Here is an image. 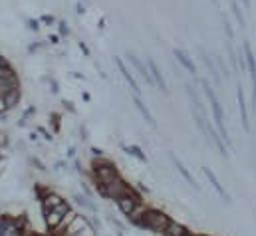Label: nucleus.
Returning <instances> with one entry per match:
<instances>
[{
    "instance_id": "nucleus-1",
    "label": "nucleus",
    "mask_w": 256,
    "mask_h": 236,
    "mask_svg": "<svg viewBox=\"0 0 256 236\" xmlns=\"http://www.w3.org/2000/svg\"><path fill=\"white\" fill-rule=\"evenodd\" d=\"M135 224L141 226V228H145V230H151L155 234H163L167 230V226L171 224V216L165 214L159 208H145L143 214L139 216V220Z\"/></svg>"
},
{
    "instance_id": "nucleus-2",
    "label": "nucleus",
    "mask_w": 256,
    "mask_h": 236,
    "mask_svg": "<svg viewBox=\"0 0 256 236\" xmlns=\"http://www.w3.org/2000/svg\"><path fill=\"white\" fill-rule=\"evenodd\" d=\"M202 88H204V94H206V98L210 100V108H212V116H214L216 129H218V133L222 135V139H224V141L230 145V137H228V131H226V127H224V118H222V110H220V104H218V100H216V96H214L212 88H210L206 82H202Z\"/></svg>"
},
{
    "instance_id": "nucleus-3",
    "label": "nucleus",
    "mask_w": 256,
    "mask_h": 236,
    "mask_svg": "<svg viewBox=\"0 0 256 236\" xmlns=\"http://www.w3.org/2000/svg\"><path fill=\"white\" fill-rule=\"evenodd\" d=\"M98 188H100V192H102L104 196H108V198H112V200H118L120 196H124V194H128V192L133 190V186L128 184L122 177L114 178V180H110V182H106V184H98Z\"/></svg>"
},
{
    "instance_id": "nucleus-4",
    "label": "nucleus",
    "mask_w": 256,
    "mask_h": 236,
    "mask_svg": "<svg viewBox=\"0 0 256 236\" xmlns=\"http://www.w3.org/2000/svg\"><path fill=\"white\" fill-rule=\"evenodd\" d=\"M94 177L98 180V184H106V182H110V180L120 177V173H118V169H116V165L112 161L98 159L94 163Z\"/></svg>"
},
{
    "instance_id": "nucleus-5",
    "label": "nucleus",
    "mask_w": 256,
    "mask_h": 236,
    "mask_svg": "<svg viewBox=\"0 0 256 236\" xmlns=\"http://www.w3.org/2000/svg\"><path fill=\"white\" fill-rule=\"evenodd\" d=\"M118 206H120V210L126 214V216H131L139 206H141V196L135 192V190H131L128 194H124V196H120L118 200Z\"/></svg>"
},
{
    "instance_id": "nucleus-6",
    "label": "nucleus",
    "mask_w": 256,
    "mask_h": 236,
    "mask_svg": "<svg viewBox=\"0 0 256 236\" xmlns=\"http://www.w3.org/2000/svg\"><path fill=\"white\" fill-rule=\"evenodd\" d=\"M24 218H2L0 220V236H24Z\"/></svg>"
},
{
    "instance_id": "nucleus-7",
    "label": "nucleus",
    "mask_w": 256,
    "mask_h": 236,
    "mask_svg": "<svg viewBox=\"0 0 256 236\" xmlns=\"http://www.w3.org/2000/svg\"><path fill=\"white\" fill-rule=\"evenodd\" d=\"M70 210H72V208H70V204L64 200V202H62V204H58L56 208H52V210L44 212V220H46V224H48V226L54 230V228H56V226L62 222V218H64Z\"/></svg>"
},
{
    "instance_id": "nucleus-8",
    "label": "nucleus",
    "mask_w": 256,
    "mask_h": 236,
    "mask_svg": "<svg viewBox=\"0 0 256 236\" xmlns=\"http://www.w3.org/2000/svg\"><path fill=\"white\" fill-rule=\"evenodd\" d=\"M18 86V78H16V74L12 72V68H6L2 74H0V96L4 98L12 88H16Z\"/></svg>"
},
{
    "instance_id": "nucleus-9",
    "label": "nucleus",
    "mask_w": 256,
    "mask_h": 236,
    "mask_svg": "<svg viewBox=\"0 0 256 236\" xmlns=\"http://www.w3.org/2000/svg\"><path fill=\"white\" fill-rule=\"evenodd\" d=\"M40 200H42V212H48V210H52V208H56L58 204L64 202V198H62L60 194L52 192V190H48L46 194H42Z\"/></svg>"
},
{
    "instance_id": "nucleus-10",
    "label": "nucleus",
    "mask_w": 256,
    "mask_h": 236,
    "mask_svg": "<svg viewBox=\"0 0 256 236\" xmlns=\"http://www.w3.org/2000/svg\"><path fill=\"white\" fill-rule=\"evenodd\" d=\"M128 58H129V62L133 64V68H135V70H137V72H139V74H141V76L145 78V82H147V84H151V86H155V82H153V76H151V72H147V68H145V66H143L141 62H139V58H135L133 54H128Z\"/></svg>"
},
{
    "instance_id": "nucleus-11",
    "label": "nucleus",
    "mask_w": 256,
    "mask_h": 236,
    "mask_svg": "<svg viewBox=\"0 0 256 236\" xmlns=\"http://www.w3.org/2000/svg\"><path fill=\"white\" fill-rule=\"evenodd\" d=\"M149 72H151V76H153V82H155V86H157L161 92H165V94H167V86H165V80H163V76H161V72H159V68H157V64H155L153 60H149Z\"/></svg>"
},
{
    "instance_id": "nucleus-12",
    "label": "nucleus",
    "mask_w": 256,
    "mask_h": 236,
    "mask_svg": "<svg viewBox=\"0 0 256 236\" xmlns=\"http://www.w3.org/2000/svg\"><path fill=\"white\" fill-rule=\"evenodd\" d=\"M88 224H90V222H88V220H86L84 216H76V218H74V220H72V222L68 224V228L64 230V234H62V236L76 234V232H80V230H82L84 226H88Z\"/></svg>"
},
{
    "instance_id": "nucleus-13",
    "label": "nucleus",
    "mask_w": 256,
    "mask_h": 236,
    "mask_svg": "<svg viewBox=\"0 0 256 236\" xmlns=\"http://www.w3.org/2000/svg\"><path fill=\"white\" fill-rule=\"evenodd\" d=\"M171 161H173V165L177 167V171H179V173L183 175V178H185V180H187L189 184H192V186H194V188L198 190V184H196V180H194V178L191 177V173L187 171V167H185V165H183V163H181V161H179V159H177L175 155H171Z\"/></svg>"
},
{
    "instance_id": "nucleus-14",
    "label": "nucleus",
    "mask_w": 256,
    "mask_h": 236,
    "mask_svg": "<svg viewBox=\"0 0 256 236\" xmlns=\"http://www.w3.org/2000/svg\"><path fill=\"white\" fill-rule=\"evenodd\" d=\"M173 54H175V58H177V62L187 70V72H191V74H194V64H192V60L189 58V54L187 52H183V50H173Z\"/></svg>"
},
{
    "instance_id": "nucleus-15",
    "label": "nucleus",
    "mask_w": 256,
    "mask_h": 236,
    "mask_svg": "<svg viewBox=\"0 0 256 236\" xmlns=\"http://www.w3.org/2000/svg\"><path fill=\"white\" fill-rule=\"evenodd\" d=\"M20 98H22V94H20V86H16V88H12L6 96H4V102H6V106H8V110H12V108H16L18 104H20Z\"/></svg>"
},
{
    "instance_id": "nucleus-16",
    "label": "nucleus",
    "mask_w": 256,
    "mask_h": 236,
    "mask_svg": "<svg viewBox=\"0 0 256 236\" xmlns=\"http://www.w3.org/2000/svg\"><path fill=\"white\" fill-rule=\"evenodd\" d=\"M116 62H118V66H120V70H122V74H124V78H126V82H128L129 86H131V90H133V94H135V96H139V92H141V90H139V86H137V82L133 80V76H131V72H129L128 68H126V64H124V62H122V60H120V58L116 60Z\"/></svg>"
},
{
    "instance_id": "nucleus-17",
    "label": "nucleus",
    "mask_w": 256,
    "mask_h": 236,
    "mask_svg": "<svg viewBox=\"0 0 256 236\" xmlns=\"http://www.w3.org/2000/svg\"><path fill=\"white\" fill-rule=\"evenodd\" d=\"M204 175H206V178L210 180V184H212V188H214V190L218 192V196H222V198H224V200L228 202V194L224 192V188H222V184L218 182V178H216V175H214V173H212L210 169H204Z\"/></svg>"
},
{
    "instance_id": "nucleus-18",
    "label": "nucleus",
    "mask_w": 256,
    "mask_h": 236,
    "mask_svg": "<svg viewBox=\"0 0 256 236\" xmlns=\"http://www.w3.org/2000/svg\"><path fill=\"white\" fill-rule=\"evenodd\" d=\"M133 104H135V108H137V110H139V114H141V116H143V118H145V121H147V123H149V125H151V127H155V119H153V116H151V114H149V110H147V108H145V104H143V102H141V100H139V98H137V96H135V98H133Z\"/></svg>"
},
{
    "instance_id": "nucleus-19",
    "label": "nucleus",
    "mask_w": 256,
    "mask_h": 236,
    "mask_svg": "<svg viewBox=\"0 0 256 236\" xmlns=\"http://www.w3.org/2000/svg\"><path fill=\"white\" fill-rule=\"evenodd\" d=\"M189 232L183 224H179V222H175V220H171V224L167 226V230L163 232V236H185Z\"/></svg>"
},
{
    "instance_id": "nucleus-20",
    "label": "nucleus",
    "mask_w": 256,
    "mask_h": 236,
    "mask_svg": "<svg viewBox=\"0 0 256 236\" xmlns=\"http://www.w3.org/2000/svg\"><path fill=\"white\" fill-rule=\"evenodd\" d=\"M238 104H240V114H242V125H244L246 131H250V125H248V112H246V104H244L242 88H238Z\"/></svg>"
},
{
    "instance_id": "nucleus-21",
    "label": "nucleus",
    "mask_w": 256,
    "mask_h": 236,
    "mask_svg": "<svg viewBox=\"0 0 256 236\" xmlns=\"http://www.w3.org/2000/svg\"><path fill=\"white\" fill-rule=\"evenodd\" d=\"M76 216H78V214H76V212H74V210H70V212H68V214H66L64 218H62V222H60V224H58V226H56V228H54V232H56V236L60 234H64V232H62V230H66V228H68V224H70V222H72V220H74V218H76Z\"/></svg>"
},
{
    "instance_id": "nucleus-22",
    "label": "nucleus",
    "mask_w": 256,
    "mask_h": 236,
    "mask_svg": "<svg viewBox=\"0 0 256 236\" xmlns=\"http://www.w3.org/2000/svg\"><path fill=\"white\" fill-rule=\"evenodd\" d=\"M126 149H128L131 155H135L137 159H141V161H147V157H145V155L139 151V147H126Z\"/></svg>"
},
{
    "instance_id": "nucleus-23",
    "label": "nucleus",
    "mask_w": 256,
    "mask_h": 236,
    "mask_svg": "<svg viewBox=\"0 0 256 236\" xmlns=\"http://www.w3.org/2000/svg\"><path fill=\"white\" fill-rule=\"evenodd\" d=\"M76 200H78L80 204H84V206H88L90 210H96V208H94V204H92V202H90V200H88L86 196H82V194H78V196H76Z\"/></svg>"
},
{
    "instance_id": "nucleus-24",
    "label": "nucleus",
    "mask_w": 256,
    "mask_h": 236,
    "mask_svg": "<svg viewBox=\"0 0 256 236\" xmlns=\"http://www.w3.org/2000/svg\"><path fill=\"white\" fill-rule=\"evenodd\" d=\"M72 236H96V234H94V228L88 224V226H84L80 232H76V234H72Z\"/></svg>"
},
{
    "instance_id": "nucleus-25",
    "label": "nucleus",
    "mask_w": 256,
    "mask_h": 236,
    "mask_svg": "<svg viewBox=\"0 0 256 236\" xmlns=\"http://www.w3.org/2000/svg\"><path fill=\"white\" fill-rule=\"evenodd\" d=\"M232 10H234V16H236V20L240 22V26H244V16L240 14V8H238V4H232Z\"/></svg>"
},
{
    "instance_id": "nucleus-26",
    "label": "nucleus",
    "mask_w": 256,
    "mask_h": 236,
    "mask_svg": "<svg viewBox=\"0 0 256 236\" xmlns=\"http://www.w3.org/2000/svg\"><path fill=\"white\" fill-rule=\"evenodd\" d=\"M6 112H8V106H6V102H4V98L0 96V116H2V114H6Z\"/></svg>"
},
{
    "instance_id": "nucleus-27",
    "label": "nucleus",
    "mask_w": 256,
    "mask_h": 236,
    "mask_svg": "<svg viewBox=\"0 0 256 236\" xmlns=\"http://www.w3.org/2000/svg\"><path fill=\"white\" fill-rule=\"evenodd\" d=\"M60 34H66V36L70 34V28H68V24H66V22H60Z\"/></svg>"
},
{
    "instance_id": "nucleus-28",
    "label": "nucleus",
    "mask_w": 256,
    "mask_h": 236,
    "mask_svg": "<svg viewBox=\"0 0 256 236\" xmlns=\"http://www.w3.org/2000/svg\"><path fill=\"white\" fill-rule=\"evenodd\" d=\"M42 22H46V24H52V22H54V18H52V16H44V18H42Z\"/></svg>"
},
{
    "instance_id": "nucleus-29",
    "label": "nucleus",
    "mask_w": 256,
    "mask_h": 236,
    "mask_svg": "<svg viewBox=\"0 0 256 236\" xmlns=\"http://www.w3.org/2000/svg\"><path fill=\"white\" fill-rule=\"evenodd\" d=\"M30 28H32V30H38L40 26H38V22H36V20H30Z\"/></svg>"
},
{
    "instance_id": "nucleus-30",
    "label": "nucleus",
    "mask_w": 256,
    "mask_h": 236,
    "mask_svg": "<svg viewBox=\"0 0 256 236\" xmlns=\"http://www.w3.org/2000/svg\"><path fill=\"white\" fill-rule=\"evenodd\" d=\"M242 2H244V6H246V8L250 6V0H242Z\"/></svg>"
},
{
    "instance_id": "nucleus-31",
    "label": "nucleus",
    "mask_w": 256,
    "mask_h": 236,
    "mask_svg": "<svg viewBox=\"0 0 256 236\" xmlns=\"http://www.w3.org/2000/svg\"><path fill=\"white\" fill-rule=\"evenodd\" d=\"M185 236H198V234H192V232H187Z\"/></svg>"
},
{
    "instance_id": "nucleus-32",
    "label": "nucleus",
    "mask_w": 256,
    "mask_h": 236,
    "mask_svg": "<svg viewBox=\"0 0 256 236\" xmlns=\"http://www.w3.org/2000/svg\"><path fill=\"white\" fill-rule=\"evenodd\" d=\"M34 236H42V234H34Z\"/></svg>"
}]
</instances>
